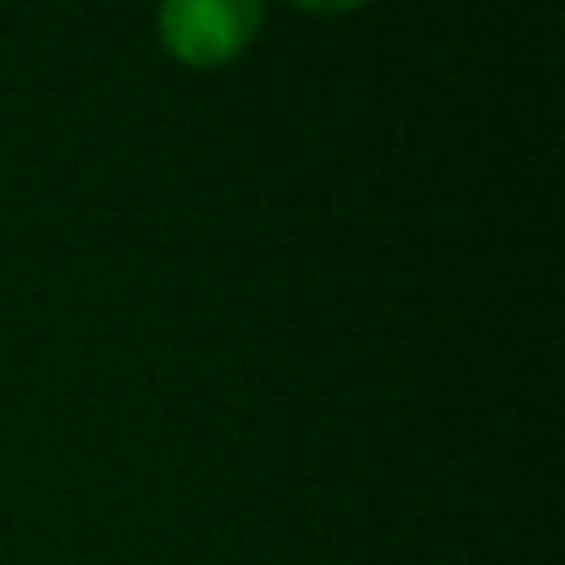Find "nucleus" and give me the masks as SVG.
<instances>
[{
    "label": "nucleus",
    "instance_id": "nucleus-1",
    "mask_svg": "<svg viewBox=\"0 0 565 565\" xmlns=\"http://www.w3.org/2000/svg\"><path fill=\"white\" fill-rule=\"evenodd\" d=\"M265 0H159V35L185 66H221L247 49Z\"/></svg>",
    "mask_w": 565,
    "mask_h": 565
},
{
    "label": "nucleus",
    "instance_id": "nucleus-2",
    "mask_svg": "<svg viewBox=\"0 0 565 565\" xmlns=\"http://www.w3.org/2000/svg\"><path fill=\"white\" fill-rule=\"evenodd\" d=\"M291 4L313 9V13H344V9H353V4H362V0H291Z\"/></svg>",
    "mask_w": 565,
    "mask_h": 565
}]
</instances>
